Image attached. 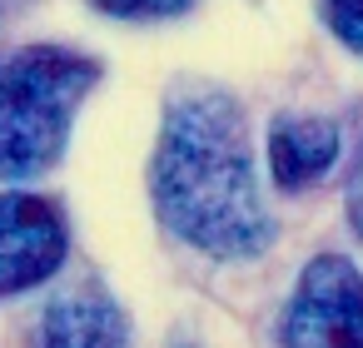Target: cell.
<instances>
[{
	"instance_id": "obj_1",
	"label": "cell",
	"mask_w": 363,
	"mask_h": 348,
	"mask_svg": "<svg viewBox=\"0 0 363 348\" xmlns=\"http://www.w3.org/2000/svg\"><path fill=\"white\" fill-rule=\"evenodd\" d=\"M150 199L160 224L204 259L244 264L274 244V219L254 174L249 120L224 85H169L150 159Z\"/></svg>"
},
{
	"instance_id": "obj_2",
	"label": "cell",
	"mask_w": 363,
	"mask_h": 348,
	"mask_svg": "<svg viewBox=\"0 0 363 348\" xmlns=\"http://www.w3.org/2000/svg\"><path fill=\"white\" fill-rule=\"evenodd\" d=\"M100 75V60L70 45H26L0 65V179L30 184L65 159L75 115Z\"/></svg>"
},
{
	"instance_id": "obj_3",
	"label": "cell",
	"mask_w": 363,
	"mask_h": 348,
	"mask_svg": "<svg viewBox=\"0 0 363 348\" xmlns=\"http://www.w3.org/2000/svg\"><path fill=\"white\" fill-rule=\"evenodd\" d=\"M279 348H363V269L343 254H313L289 293Z\"/></svg>"
},
{
	"instance_id": "obj_4",
	"label": "cell",
	"mask_w": 363,
	"mask_h": 348,
	"mask_svg": "<svg viewBox=\"0 0 363 348\" xmlns=\"http://www.w3.org/2000/svg\"><path fill=\"white\" fill-rule=\"evenodd\" d=\"M70 254V224L55 199L30 189H0V298L30 293L55 279Z\"/></svg>"
},
{
	"instance_id": "obj_5",
	"label": "cell",
	"mask_w": 363,
	"mask_h": 348,
	"mask_svg": "<svg viewBox=\"0 0 363 348\" xmlns=\"http://www.w3.org/2000/svg\"><path fill=\"white\" fill-rule=\"evenodd\" d=\"M343 150V130L328 115H284L269 130V179L284 194H298L308 184H318Z\"/></svg>"
},
{
	"instance_id": "obj_6",
	"label": "cell",
	"mask_w": 363,
	"mask_h": 348,
	"mask_svg": "<svg viewBox=\"0 0 363 348\" xmlns=\"http://www.w3.org/2000/svg\"><path fill=\"white\" fill-rule=\"evenodd\" d=\"M40 348H130V318L100 284H80L50 298Z\"/></svg>"
},
{
	"instance_id": "obj_7",
	"label": "cell",
	"mask_w": 363,
	"mask_h": 348,
	"mask_svg": "<svg viewBox=\"0 0 363 348\" xmlns=\"http://www.w3.org/2000/svg\"><path fill=\"white\" fill-rule=\"evenodd\" d=\"M318 16L343 50L363 55V0H318Z\"/></svg>"
},
{
	"instance_id": "obj_8",
	"label": "cell",
	"mask_w": 363,
	"mask_h": 348,
	"mask_svg": "<svg viewBox=\"0 0 363 348\" xmlns=\"http://www.w3.org/2000/svg\"><path fill=\"white\" fill-rule=\"evenodd\" d=\"M90 6L100 16H115V21H174L194 0H90Z\"/></svg>"
},
{
	"instance_id": "obj_9",
	"label": "cell",
	"mask_w": 363,
	"mask_h": 348,
	"mask_svg": "<svg viewBox=\"0 0 363 348\" xmlns=\"http://www.w3.org/2000/svg\"><path fill=\"white\" fill-rule=\"evenodd\" d=\"M343 214H348L353 239L363 244V135H358V150H353V169H348V189H343Z\"/></svg>"
},
{
	"instance_id": "obj_10",
	"label": "cell",
	"mask_w": 363,
	"mask_h": 348,
	"mask_svg": "<svg viewBox=\"0 0 363 348\" xmlns=\"http://www.w3.org/2000/svg\"><path fill=\"white\" fill-rule=\"evenodd\" d=\"M0 35H6V26H0Z\"/></svg>"
}]
</instances>
